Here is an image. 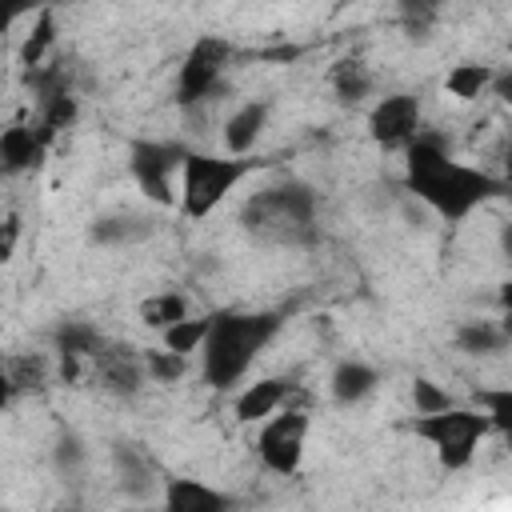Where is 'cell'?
I'll return each instance as SVG.
<instances>
[{
  "mask_svg": "<svg viewBox=\"0 0 512 512\" xmlns=\"http://www.w3.org/2000/svg\"><path fill=\"white\" fill-rule=\"evenodd\" d=\"M404 156V184L408 192L448 224H464L472 212L504 196V176L484 164H468L452 156V144L424 124V132L400 152Z\"/></svg>",
  "mask_w": 512,
  "mask_h": 512,
  "instance_id": "1",
  "label": "cell"
},
{
  "mask_svg": "<svg viewBox=\"0 0 512 512\" xmlns=\"http://www.w3.org/2000/svg\"><path fill=\"white\" fill-rule=\"evenodd\" d=\"M284 328V312L272 308H220L208 312V332L200 344V380L212 392H236L252 380L256 360L272 348Z\"/></svg>",
  "mask_w": 512,
  "mask_h": 512,
  "instance_id": "2",
  "label": "cell"
},
{
  "mask_svg": "<svg viewBox=\"0 0 512 512\" xmlns=\"http://www.w3.org/2000/svg\"><path fill=\"white\" fill-rule=\"evenodd\" d=\"M240 224L268 248L312 252L320 244V192L304 180L264 184L244 200Z\"/></svg>",
  "mask_w": 512,
  "mask_h": 512,
  "instance_id": "3",
  "label": "cell"
},
{
  "mask_svg": "<svg viewBox=\"0 0 512 512\" xmlns=\"http://www.w3.org/2000/svg\"><path fill=\"white\" fill-rule=\"evenodd\" d=\"M260 156H228L212 148H188L176 180V208L184 220H208L244 180L264 172Z\"/></svg>",
  "mask_w": 512,
  "mask_h": 512,
  "instance_id": "4",
  "label": "cell"
},
{
  "mask_svg": "<svg viewBox=\"0 0 512 512\" xmlns=\"http://www.w3.org/2000/svg\"><path fill=\"white\" fill-rule=\"evenodd\" d=\"M412 436L424 440L444 472H468L480 456V444L492 436L488 416L476 404H452L432 416H412Z\"/></svg>",
  "mask_w": 512,
  "mask_h": 512,
  "instance_id": "5",
  "label": "cell"
},
{
  "mask_svg": "<svg viewBox=\"0 0 512 512\" xmlns=\"http://www.w3.org/2000/svg\"><path fill=\"white\" fill-rule=\"evenodd\" d=\"M240 52L224 32H200L176 68V104L180 112H204L228 92V76Z\"/></svg>",
  "mask_w": 512,
  "mask_h": 512,
  "instance_id": "6",
  "label": "cell"
},
{
  "mask_svg": "<svg viewBox=\"0 0 512 512\" xmlns=\"http://www.w3.org/2000/svg\"><path fill=\"white\" fill-rule=\"evenodd\" d=\"M308 432H312V416L304 408V392L284 404L276 416H268L264 424H256V440H252V452L260 460V468L268 476H280V480H292L304 464V452H308Z\"/></svg>",
  "mask_w": 512,
  "mask_h": 512,
  "instance_id": "7",
  "label": "cell"
},
{
  "mask_svg": "<svg viewBox=\"0 0 512 512\" xmlns=\"http://www.w3.org/2000/svg\"><path fill=\"white\" fill-rule=\"evenodd\" d=\"M184 156H188V144L180 136H136L128 144V172L148 204H160V208L176 204V180H180Z\"/></svg>",
  "mask_w": 512,
  "mask_h": 512,
  "instance_id": "8",
  "label": "cell"
},
{
  "mask_svg": "<svg viewBox=\"0 0 512 512\" xmlns=\"http://www.w3.org/2000/svg\"><path fill=\"white\" fill-rule=\"evenodd\" d=\"M424 132V96L400 88L384 92L368 108V140L384 152H404Z\"/></svg>",
  "mask_w": 512,
  "mask_h": 512,
  "instance_id": "9",
  "label": "cell"
},
{
  "mask_svg": "<svg viewBox=\"0 0 512 512\" xmlns=\"http://www.w3.org/2000/svg\"><path fill=\"white\" fill-rule=\"evenodd\" d=\"M88 376L96 380L100 392H108L116 400H132V396H140L148 388L140 348L120 344V340H104V348L88 360Z\"/></svg>",
  "mask_w": 512,
  "mask_h": 512,
  "instance_id": "10",
  "label": "cell"
},
{
  "mask_svg": "<svg viewBox=\"0 0 512 512\" xmlns=\"http://www.w3.org/2000/svg\"><path fill=\"white\" fill-rule=\"evenodd\" d=\"M304 388L296 384V376L288 372H272V376H256V380H244L236 392H232V416L240 424H264L268 416H276L284 404H292Z\"/></svg>",
  "mask_w": 512,
  "mask_h": 512,
  "instance_id": "11",
  "label": "cell"
},
{
  "mask_svg": "<svg viewBox=\"0 0 512 512\" xmlns=\"http://www.w3.org/2000/svg\"><path fill=\"white\" fill-rule=\"evenodd\" d=\"M268 120H272V100L268 96L240 100L220 120V152H228V156H256V144L264 140Z\"/></svg>",
  "mask_w": 512,
  "mask_h": 512,
  "instance_id": "12",
  "label": "cell"
},
{
  "mask_svg": "<svg viewBox=\"0 0 512 512\" xmlns=\"http://www.w3.org/2000/svg\"><path fill=\"white\" fill-rule=\"evenodd\" d=\"M160 512H236V496L200 476H164Z\"/></svg>",
  "mask_w": 512,
  "mask_h": 512,
  "instance_id": "13",
  "label": "cell"
},
{
  "mask_svg": "<svg viewBox=\"0 0 512 512\" xmlns=\"http://www.w3.org/2000/svg\"><path fill=\"white\" fill-rule=\"evenodd\" d=\"M48 136L32 120H16L0 128V176H28L48 156Z\"/></svg>",
  "mask_w": 512,
  "mask_h": 512,
  "instance_id": "14",
  "label": "cell"
},
{
  "mask_svg": "<svg viewBox=\"0 0 512 512\" xmlns=\"http://www.w3.org/2000/svg\"><path fill=\"white\" fill-rule=\"evenodd\" d=\"M112 476H116L120 492L132 496V500L160 496V484H164V476H160L152 452L140 448V444H116V448H112Z\"/></svg>",
  "mask_w": 512,
  "mask_h": 512,
  "instance_id": "15",
  "label": "cell"
},
{
  "mask_svg": "<svg viewBox=\"0 0 512 512\" xmlns=\"http://www.w3.org/2000/svg\"><path fill=\"white\" fill-rule=\"evenodd\" d=\"M456 348L472 360H492V356H504L508 344H512V332L504 324V316H472L464 324H456Z\"/></svg>",
  "mask_w": 512,
  "mask_h": 512,
  "instance_id": "16",
  "label": "cell"
},
{
  "mask_svg": "<svg viewBox=\"0 0 512 512\" xmlns=\"http://www.w3.org/2000/svg\"><path fill=\"white\" fill-rule=\"evenodd\" d=\"M380 388V368L360 360V356H344L336 360L332 376H328V396L340 404V408H352L360 400H368L372 392Z\"/></svg>",
  "mask_w": 512,
  "mask_h": 512,
  "instance_id": "17",
  "label": "cell"
},
{
  "mask_svg": "<svg viewBox=\"0 0 512 512\" xmlns=\"http://www.w3.org/2000/svg\"><path fill=\"white\" fill-rule=\"evenodd\" d=\"M328 88L340 104H368V96H376V68L364 56H340L328 68Z\"/></svg>",
  "mask_w": 512,
  "mask_h": 512,
  "instance_id": "18",
  "label": "cell"
},
{
  "mask_svg": "<svg viewBox=\"0 0 512 512\" xmlns=\"http://www.w3.org/2000/svg\"><path fill=\"white\" fill-rule=\"evenodd\" d=\"M56 44H60V24H56V8H36L28 16V32L20 40V68H44L48 60H56Z\"/></svg>",
  "mask_w": 512,
  "mask_h": 512,
  "instance_id": "19",
  "label": "cell"
},
{
  "mask_svg": "<svg viewBox=\"0 0 512 512\" xmlns=\"http://www.w3.org/2000/svg\"><path fill=\"white\" fill-rule=\"evenodd\" d=\"M152 232H156L152 216H140L132 208H120V212L92 220V244H100V248H128V244L148 240Z\"/></svg>",
  "mask_w": 512,
  "mask_h": 512,
  "instance_id": "20",
  "label": "cell"
},
{
  "mask_svg": "<svg viewBox=\"0 0 512 512\" xmlns=\"http://www.w3.org/2000/svg\"><path fill=\"white\" fill-rule=\"evenodd\" d=\"M496 76H500V64H488V60H460V64L448 68L444 92H448L456 104H476V100L492 96Z\"/></svg>",
  "mask_w": 512,
  "mask_h": 512,
  "instance_id": "21",
  "label": "cell"
},
{
  "mask_svg": "<svg viewBox=\"0 0 512 512\" xmlns=\"http://www.w3.org/2000/svg\"><path fill=\"white\" fill-rule=\"evenodd\" d=\"M0 364H4V372L12 380L16 400L44 392L52 384V376H56V360L48 352H8V356H0Z\"/></svg>",
  "mask_w": 512,
  "mask_h": 512,
  "instance_id": "22",
  "label": "cell"
},
{
  "mask_svg": "<svg viewBox=\"0 0 512 512\" xmlns=\"http://www.w3.org/2000/svg\"><path fill=\"white\" fill-rule=\"evenodd\" d=\"M136 316H140L144 328H152L160 336L164 328H172V324H180V320L192 316V296L188 292H176V288H160V292H152V296L140 300Z\"/></svg>",
  "mask_w": 512,
  "mask_h": 512,
  "instance_id": "23",
  "label": "cell"
},
{
  "mask_svg": "<svg viewBox=\"0 0 512 512\" xmlns=\"http://www.w3.org/2000/svg\"><path fill=\"white\" fill-rule=\"evenodd\" d=\"M472 404L488 416V424H492V436H496V440H504V436L512 432V388H508V384H496V388H480V392H472Z\"/></svg>",
  "mask_w": 512,
  "mask_h": 512,
  "instance_id": "24",
  "label": "cell"
},
{
  "mask_svg": "<svg viewBox=\"0 0 512 512\" xmlns=\"http://www.w3.org/2000/svg\"><path fill=\"white\" fill-rule=\"evenodd\" d=\"M204 332H208V312L204 316L192 312L188 320H180V324H172V328L160 332V348L192 360V352H200V344H204Z\"/></svg>",
  "mask_w": 512,
  "mask_h": 512,
  "instance_id": "25",
  "label": "cell"
},
{
  "mask_svg": "<svg viewBox=\"0 0 512 512\" xmlns=\"http://www.w3.org/2000/svg\"><path fill=\"white\" fill-rule=\"evenodd\" d=\"M140 360H144L148 384H176V380H184L192 372V360L176 356L168 348H140Z\"/></svg>",
  "mask_w": 512,
  "mask_h": 512,
  "instance_id": "26",
  "label": "cell"
},
{
  "mask_svg": "<svg viewBox=\"0 0 512 512\" xmlns=\"http://www.w3.org/2000/svg\"><path fill=\"white\" fill-rule=\"evenodd\" d=\"M408 396H412V412L416 416H432V412H444V408L460 404L452 396V388H444L440 380H428V376H416L412 388H408Z\"/></svg>",
  "mask_w": 512,
  "mask_h": 512,
  "instance_id": "27",
  "label": "cell"
},
{
  "mask_svg": "<svg viewBox=\"0 0 512 512\" xmlns=\"http://www.w3.org/2000/svg\"><path fill=\"white\" fill-rule=\"evenodd\" d=\"M84 464H88V448H84V440L72 436V432H64V436L52 444V468H56V476L72 480V476H80Z\"/></svg>",
  "mask_w": 512,
  "mask_h": 512,
  "instance_id": "28",
  "label": "cell"
},
{
  "mask_svg": "<svg viewBox=\"0 0 512 512\" xmlns=\"http://www.w3.org/2000/svg\"><path fill=\"white\" fill-rule=\"evenodd\" d=\"M20 236H24V220L20 212H4L0 216V264H8L20 248Z\"/></svg>",
  "mask_w": 512,
  "mask_h": 512,
  "instance_id": "29",
  "label": "cell"
},
{
  "mask_svg": "<svg viewBox=\"0 0 512 512\" xmlns=\"http://www.w3.org/2000/svg\"><path fill=\"white\" fill-rule=\"evenodd\" d=\"M12 404H16V392H12V380H8V372L0 364V412H8Z\"/></svg>",
  "mask_w": 512,
  "mask_h": 512,
  "instance_id": "30",
  "label": "cell"
},
{
  "mask_svg": "<svg viewBox=\"0 0 512 512\" xmlns=\"http://www.w3.org/2000/svg\"><path fill=\"white\" fill-rule=\"evenodd\" d=\"M20 16H24L20 8H8V4H0V36H4V32H12Z\"/></svg>",
  "mask_w": 512,
  "mask_h": 512,
  "instance_id": "31",
  "label": "cell"
},
{
  "mask_svg": "<svg viewBox=\"0 0 512 512\" xmlns=\"http://www.w3.org/2000/svg\"><path fill=\"white\" fill-rule=\"evenodd\" d=\"M48 512H92V508H88L84 500H76V496H72V500H60V504H56V508H48Z\"/></svg>",
  "mask_w": 512,
  "mask_h": 512,
  "instance_id": "32",
  "label": "cell"
}]
</instances>
